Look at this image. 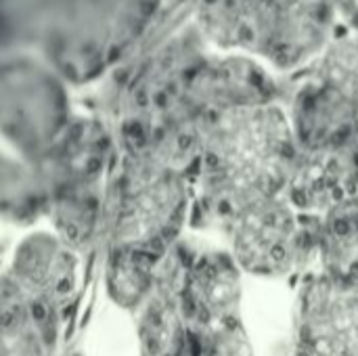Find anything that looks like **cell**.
Wrapping results in <instances>:
<instances>
[{
    "label": "cell",
    "mask_w": 358,
    "mask_h": 356,
    "mask_svg": "<svg viewBox=\"0 0 358 356\" xmlns=\"http://www.w3.org/2000/svg\"><path fill=\"white\" fill-rule=\"evenodd\" d=\"M294 166L287 126L271 109L227 113L206 138L199 157L210 204L233 218L277 197Z\"/></svg>",
    "instance_id": "6da1fadb"
},
{
    "label": "cell",
    "mask_w": 358,
    "mask_h": 356,
    "mask_svg": "<svg viewBox=\"0 0 358 356\" xmlns=\"http://www.w3.org/2000/svg\"><path fill=\"white\" fill-rule=\"evenodd\" d=\"M187 191L182 174L147 155L120 176L113 199L115 254H136L157 262L185 218Z\"/></svg>",
    "instance_id": "7a4b0ae2"
},
{
    "label": "cell",
    "mask_w": 358,
    "mask_h": 356,
    "mask_svg": "<svg viewBox=\"0 0 358 356\" xmlns=\"http://www.w3.org/2000/svg\"><path fill=\"white\" fill-rule=\"evenodd\" d=\"M107 141L99 132L78 130L65 136L59 151L46 162L48 201L55 222L69 243H82L96 227Z\"/></svg>",
    "instance_id": "3957f363"
},
{
    "label": "cell",
    "mask_w": 358,
    "mask_h": 356,
    "mask_svg": "<svg viewBox=\"0 0 358 356\" xmlns=\"http://www.w3.org/2000/svg\"><path fill=\"white\" fill-rule=\"evenodd\" d=\"M231 222L233 250L245 269L264 275L281 273L296 258V218L277 197L248 208Z\"/></svg>",
    "instance_id": "277c9868"
},
{
    "label": "cell",
    "mask_w": 358,
    "mask_h": 356,
    "mask_svg": "<svg viewBox=\"0 0 358 356\" xmlns=\"http://www.w3.org/2000/svg\"><path fill=\"white\" fill-rule=\"evenodd\" d=\"M73 258L69 252L57 239L36 235L19 248L13 279L6 281L23 294L61 308L73 292Z\"/></svg>",
    "instance_id": "5b68a950"
},
{
    "label": "cell",
    "mask_w": 358,
    "mask_h": 356,
    "mask_svg": "<svg viewBox=\"0 0 358 356\" xmlns=\"http://www.w3.org/2000/svg\"><path fill=\"white\" fill-rule=\"evenodd\" d=\"M357 180V166L338 151H308L296 162L289 176V193L298 208L329 212L346 199H352L348 189Z\"/></svg>",
    "instance_id": "8992f818"
},
{
    "label": "cell",
    "mask_w": 358,
    "mask_h": 356,
    "mask_svg": "<svg viewBox=\"0 0 358 356\" xmlns=\"http://www.w3.org/2000/svg\"><path fill=\"white\" fill-rule=\"evenodd\" d=\"M321 258L331 283L358 290V199H346L325 214L319 231Z\"/></svg>",
    "instance_id": "52a82bcc"
}]
</instances>
